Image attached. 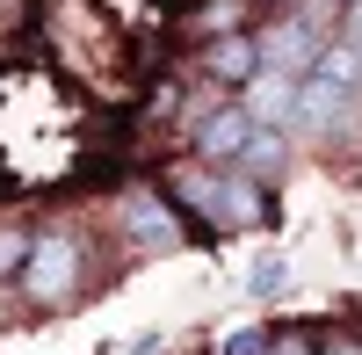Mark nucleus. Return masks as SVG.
<instances>
[{
	"instance_id": "nucleus-15",
	"label": "nucleus",
	"mask_w": 362,
	"mask_h": 355,
	"mask_svg": "<svg viewBox=\"0 0 362 355\" xmlns=\"http://www.w3.org/2000/svg\"><path fill=\"white\" fill-rule=\"evenodd\" d=\"M268 355H312V341H305V334H276V341H268Z\"/></svg>"
},
{
	"instance_id": "nucleus-5",
	"label": "nucleus",
	"mask_w": 362,
	"mask_h": 355,
	"mask_svg": "<svg viewBox=\"0 0 362 355\" xmlns=\"http://www.w3.org/2000/svg\"><path fill=\"white\" fill-rule=\"evenodd\" d=\"M268 218V196L254 174H218V232H254Z\"/></svg>"
},
{
	"instance_id": "nucleus-16",
	"label": "nucleus",
	"mask_w": 362,
	"mask_h": 355,
	"mask_svg": "<svg viewBox=\"0 0 362 355\" xmlns=\"http://www.w3.org/2000/svg\"><path fill=\"white\" fill-rule=\"evenodd\" d=\"M348 44L362 51V0H355V8H348Z\"/></svg>"
},
{
	"instance_id": "nucleus-9",
	"label": "nucleus",
	"mask_w": 362,
	"mask_h": 355,
	"mask_svg": "<svg viewBox=\"0 0 362 355\" xmlns=\"http://www.w3.org/2000/svg\"><path fill=\"white\" fill-rule=\"evenodd\" d=\"M239 167H247L254 182H276V174L290 167V138H283V124H254V138H247V153H239Z\"/></svg>"
},
{
	"instance_id": "nucleus-11",
	"label": "nucleus",
	"mask_w": 362,
	"mask_h": 355,
	"mask_svg": "<svg viewBox=\"0 0 362 355\" xmlns=\"http://www.w3.org/2000/svg\"><path fill=\"white\" fill-rule=\"evenodd\" d=\"M239 22H247V0H210V8L196 15L203 37H239Z\"/></svg>"
},
{
	"instance_id": "nucleus-13",
	"label": "nucleus",
	"mask_w": 362,
	"mask_h": 355,
	"mask_svg": "<svg viewBox=\"0 0 362 355\" xmlns=\"http://www.w3.org/2000/svg\"><path fill=\"white\" fill-rule=\"evenodd\" d=\"M283 276H290V269H283V254H261L254 269H247V290H254V298H276Z\"/></svg>"
},
{
	"instance_id": "nucleus-4",
	"label": "nucleus",
	"mask_w": 362,
	"mask_h": 355,
	"mask_svg": "<svg viewBox=\"0 0 362 355\" xmlns=\"http://www.w3.org/2000/svg\"><path fill=\"white\" fill-rule=\"evenodd\" d=\"M297 95H305V80H297V73H276V66H261V73L247 80L254 124H290V116H297Z\"/></svg>"
},
{
	"instance_id": "nucleus-8",
	"label": "nucleus",
	"mask_w": 362,
	"mask_h": 355,
	"mask_svg": "<svg viewBox=\"0 0 362 355\" xmlns=\"http://www.w3.org/2000/svg\"><path fill=\"white\" fill-rule=\"evenodd\" d=\"M203 73H210V80H254V73H261V44H254V37H210Z\"/></svg>"
},
{
	"instance_id": "nucleus-3",
	"label": "nucleus",
	"mask_w": 362,
	"mask_h": 355,
	"mask_svg": "<svg viewBox=\"0 0 362 355\" xmlns=\"http://www.w3.org/2000/svg\"><path fill=\"white\" fill-rule=\"evenodd\" d=\"M124 232H131L145 254H167V247L181 240V218L167 211L153 189H131V196H124Z\"/></svg>"
},
{
	"instance_id": "nucleus-1",
	"label": "nucleus",
	"mask_w": 362,
	"mask_h": 355,
	"mask_svg": "<svg viewBox=\"0 0 362 355\" xmlns=\"http://www.w3.org/2000/svg\"><path fill=\"white\" fill-rule=\"evenodd\" d=\"M73 283H80V247L66 232H37V254H29V269H22V290L37 305H66Z\"/></svg>"
},
{
	"instance_id": "nucleus-17",
	"label": "nucleus",
	"mask_w": 362,
	"mask_h": 355,
	"mask_svg": "<svg viewBox=\"0 0 362 355\" xmlns=\"http://www.w3.org/2000/svg\"><path fill=\"white\" fill-rule=\"evenodd\" d=\"M334 355H362V348H334Z\"/></svg>"
},
{
	"instance_id": "nucleus-14",
	"label": "nucleus",
	"mask_w": 362,
	"mask_h": 355,
	"mask_svg": "<svg viewBox=\"0 0 362 355\" xmlns=\"http://www.w3.org/2000/svg\"><path fill=\"white\" fill-rule=\"evenodd\" d=\"M218 355H268V334H261V327H232Z\"/></svg>"
},
{
	"instance_id": "nucleus-2",
	"label": "nucleus",
	"mask_w": 362,
	"mask_h": 355,
	"mask_svg": "<svg viewBox=\"0 0 362 355\" xmlns=\"http://www.w3.org/2000/svg\"><path fill=\"white\" fill-rule=\"evenodd\" d=\"M254 44H261V66H276V73H319V58H326L319 29H312L305 15H283V22H268Z\"/></svg>"
},
{
	"instance_id": "nucleus-7",
	"label": "nucleus",
	"mask_w": 362,
	"mask_h": 355,
	"mask_svg": "<svg viewBox=\"0 0 362 355\" xmlns=\"http://www.w3.org/2000/svg\"><path fill=\"white\" fill-rule=\"evenodd\" d=\"M348 95H355V87H334L326 73H312L305 95H297V116H305L312 131H341V124H348Z\"/></svg>"
},
{
	"instance_id": "nucleus-10",
	"label": "nucleus",
	"mask_w": 362,
	"mask_h": 355,
	"mask_svg": "<svg viewBox=\"0 0 362 355\" xmlns=\"http://www.w3.org/2000/svg\"><path fill=\"white\" fill-rule=\"evenodd\" d=\"M319 73L334 80V87H362V51H355V44H326V58H319Z\"/></svg>"
},
{
	"instance_id": "nucleus-6",
	"label": "nucleus",
	"mask_w": 362,
	"mask_h": 355,
	"mask_svg": "<svg viewBox=\"0 0 362 355\" xmlns=\"http://www.w3.org/2000/svg\"><path fill=\"white\" fill-rule=\"evenodd\" d=\"M247 138H254V109H210L196 124V153L203 160H239Z\"/></svg>"
},
{
	"instance_id": "nucleus-12",
	"label": "nucleus",
	"mask_w": 362,
	"mask_h": 355,
	"mask_svg": "<svg viewBox=\"0 0 362 355\" xmlns=\"http://www.w3.org/2000/svg\"><path fill=\"white\" fill-rule=\"evenodd\" d=\"M29 254H37V240H29L22 225H0V276H15V269H29Z\"/></svg>"
}]
</instances>
